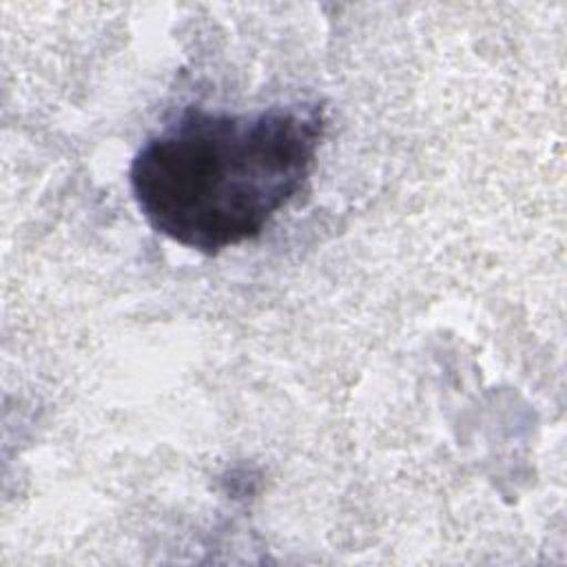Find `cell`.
I'll return each instance as SVG.
<instances>
[{"label": "cell", "instance_id": "6da1fadb", "mask_svg": "<svg viewBox=\"0 0 567 567\" xmlns=\"http://www.w3.org/2000/svg\"><path fill=\"white\" fill-rule=\"evenodd\" d=\"M323 133L319 102L255 113L188 106L135 153L131 193L155 233L217 255L259 237L295 199Z\"/></svg>", "mask_w": 567, "mask_h": 567}]
</instances>
